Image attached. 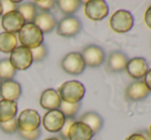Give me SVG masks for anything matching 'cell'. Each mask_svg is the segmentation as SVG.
<instances>
[{"label":"cell","mask_w":151,"mask_h":140,"mask_svg":"<svg viewBox=\"0 0 151 140\" xmlns=\"http://www.w3.org/2000/svg\"><path fill=\"white\" fill-rule=\"evenodd\" d=\"M129 61L127 56L120 51H114L109 55L107 60V69L111 72H121L125 70Z\"/></svg>","instance_id":"ac0fdd59"},{"label":"cell","mask_w":151,"mask_h":140,"mask_svg":"<svg viewBox=\"0 0 151 140\" xmlns=\"http://www.w3.org/2000/svg\"><path fill=\"white\" fill-rule=\"evenodd\" d=\"M0 129H1V131H3L4 133H7V134H14V133L18 132V130H19L18 118H14V120H12V121L1 123V124H0Z\"/></svg>","instance_id":"4316f807"},{"label":"cell","mask_w":151,"mask_h":140,"mask_svg":"<svg viewBox=\"0 0 151 140\" xmlns=\"http://www.w3.org/2000/svg\"><path fill=\"white\" fill-rule=\"evenodd\" d=\"M150 91L143 80H135L125 89V97L131 101H141L147 98Z\"/></svg>","instance_id":"4fadbf2b"},{"label":"cell","mask_w":151,"mask_h":140,"mask_svg":"<svg viewBox=\"0 0 151 140\" xmlns=\"http://www.w3.org/2000/svg\"><path fill=\"white\" fill-rule=\"evenodd\" d=\"M58 9L66 17L75 14L81 6V1L79 0H59L56 1Z\"/></svg>","instance_id":"7402d4cb"},{"label":"cell","mask_w":151,"mask_h":140,"mask_svg":"<svg viewBox=\"0 0 151 140\" xmlns=\"http://www.w3.org/2000/svg\"><path fill=\"white\" fill-rule=\"evenodd\" d=\"M79 122L86 124L93 131V134L98 133L104 125V120L99 113L95 111H88L83 113L79 118Z\"/></svg>","instance_id":"d6986e66"},{"label":"cell","mask_w":151,"mask_h":140,"mask_svg":"<svg viewBox=\"0 0 151 140\" xmlns=\"http://www.w3.org/2000/svg\"><path fill=\"white\" fill-rule=\"evenodd\" d=\"M57 20L55 16L50 12H40L37 14L33 24L42 33H50L55 30L57 26Z\"/></svg>","instance_id":"e0dca14e"},{"label":"cell","mask_w":151,"mask_h":140,"mask_svg":"<svg viewBox=\"0 0 151 140\" xmlns=\"http://www.w3.org/2000/svg\"><path fill=\"white\" fill-rule=\"evenodd\" d=\"M93 131L86 124L79 122H74L68 131V140H91L93 137Z\"/></svg>","instance_id":"9a60e30c"},{"label":"cell","mask_w":151,"mask_h":140,"mask_svg":"<svg viewBox=\"0 0 151 140\" xmlns=\"http://www.w3.org/2000/svg\"><path fill=\"white\" fill-rule=\"evenodd\" d=\"M26 24L24 18L18 10H10V12H4L1 18V27L4 32L8 33H19L22 27Z\"/></svg>","instance_id":"9c48e42d"},{"label":"cell","mask_w":151,"mask_h":140,"mask_svg":"<svg viewBox=\"0 0 151 140\" xmlns=\"http://www.w3.org/2000/svg\"><path fill=\"white\" fill-rule=\"evenodd\" d=\"M144 20H145V24L151 29V5L147 8L144 14Z\"/></svg>","instance_id":"4dcf8cb0"},{"label":"cell","mask_w":151,"mask_h":140,"mask_svg":"<svg viewBox=\"0 0 151 140\" xmlns=\"http://www.w3.org/2000/svg\"><path fill=\"white\" fill-rule=\"evenodd\" d=\"M144 82H145V84L147 86V88L149 89V91L151 92V69H149L147 71V73H146V75L144 76Z\"/></svg>","instance_id":"d6a6232c"},{"label":"cell","mask_w":151,"mask_h":140,"mask_svg":"<svg viewBox=\"0 0 151 140\" xmlns=\"http://www.w3.org/2000/svg\"><path fill=\"white\" fill-rule=\"evenodd\" d=\"M61 98L58 91L55 89H46L40 95L39 104L43 109L46 110H54L59 109L61 105Z\"/></svg>","instance_id":"2e32d148"},{"label":"cell","mask_w":151,"mask_h":140,"mask_svg":"<svg viewBox=\"0 0 151 140\" xmlns=\"http://www.w3.org/2000/svg\"><path fill=\"white\" fill-rule=\"evenodd\" d=\"M18 113V104L14 101H0V124L12 121Z\"/></svg>","instance_id":"ffe728a7"},{"label":"cell","mask_w":151,"mask_h":140,"mask_svg":"<svg viewBox=\"0 0 151 140\" xmlns=\"http://www.w3.org/2000/svg\"><path fill=\"white\" fill-rule=\"evenodd\" d=\"M75 122V120L74 118H66L65 123H64V126L63 128L61 129V131L59 133H60V138L62 139H67V136H68V131H69L70 127L72 126V124Z\"/></svg>","instance_id":"f546056e"},{"label":"cell","mask_w":151,"mask_h":140,"mask_svg":"<svg viewBox=\"0 0 151 140\" xmlns=\"http://www.w3.org/2000/svg\"><path fill=\"white\" fill-rule=\"evenodd\" d=\"M41 124V118L35 109H24L20 112L18 118V125L19 130L25 131V132H30L39 128Z\"/></svg>","instance_id":"52a82bcc"},{"label":"cell","mask_w":151,"mask_h":140,"mask_svg":"<svg viewBox=\"0 0 151 140\" xmlns=\"http://www.w3.org/2000/svg\"><path fill=\"white\" fill-rule=\"evenodd\" d=\"M16 73L17 70L12 65L9 59H3L0 61V79L2 82L12 79Z\"/></svg>","instance_id":"cb8c5ba5"},{"label":"cell","mask_w":151,"mask_h":140,"mask_svg":"<svg viewBox=\"0 0 151 140\" xmlns=\"http://www.w3.org/2000/svg\"><path fill=\"white\" fill-rule=\"evenodd\" d=\"M1 14H3V7H2L1 1H0V17H1Z\"/></svg>","instance_id":"d590c367"},{"label":"cell","mask_w":151,"mask_h":140,"mask_svg":"<svg viewBox=\"0 0 151 140\" xmlns=\"http://www.w3.org/2000/svg\"><path fill=\"white\" fill-rule=\"evenodd\" d=\"M133 26L134 17L129 10L118 9L110 18V27L116 33H127Z\"/></svg>","instance_id":"277c9868"},{"label":"cell","mask_w":151,"mask_h":140,"mask_svg":"<svg viewBox=\"0 0 151 140\" xmlns=\"http://www.w3.org/2000/svg\"><path fill=\"white\" fill-rule=\"evenodd\" d=\"M80 54L86 63V66L91 68L101 66L105 61V51L96 44L86 45Z\"/></svg>","instance_id":"ba28073f"},{"label":"cell","mask_w":151,"mask_h":140,"mask_svg":"<svg viewBox=\"0 0 151 140\" xmlns=\"http://www.w3.org/2000/svg\"><path fill=\"white\" fill-rule=\"evenodd\" d=\"M48 53V48L47 46L44 43H42L41 45H39L38 48L31 50V54H32V59H33V62L38 63L43 61L46 58Z\"/></svg>","instance_id":"484cf974"},{"label":"cell","mask_w":151,"mask_h":140,"mask_svg":"<svg viewBox=\"0 0 151 140\" xmlns=\"http://www.w3.org/2000/svg\"><path fill=\"white\" fill-rule=\"evenodd\" d=\"M19 40L23 46L34 50L43 43V33L33 23H26L19 31Z\"/></svg>","instance_id":"7a4b0ae2"},{"label":"cell","mask_w":151,"mask_h":140,"mask_svg":"<svg viewBox=\"0 0 151 140\" xmlns=\"http://www.w3.org/2000/svg\"><path fill=\"white\" fill-rule=\"evenodd\" d=\"M80 109V103H67L61 102L59 110L65 115L66 118H74V116L77 114Z\"/></svg>","instance_id":"d4e9b609"},{"label":"cell","mask_w":151,"mask_h":140,"mask_svg":"<svg viewBox=\"0 0 151 140\" xmlns=\"http://www.w3.org/2000/svg\"><path fill=\"white\" fill-rule=\"evenodd\" d=\"M58 93L63 102L80 103L86 94V88L78 80H69L61 84Z\"/></svg>","instance_id":"6da1fadb"},{"label":"cell","mask_w":151,"mask_h":140,"mask_svg":"<svg viewBox=\"0 0 151 140\" xmlns=\"http://www.w3.org/2000/svg\"><path fill=\"white\" fill-rule=\"evenodd\" d=\"M45 140H62L60 137H57V136H54V137H50V138H46Z\"/></svg>","instance_id":"e575fe53"},{"label":"cell","mask_w":151,"mask_h":140,"mask_svg":"<svg viewBox=\"0 0 151 140\" xmlns=\"http://www.w3.org/2000/svg\"><path fill=\"white\" fill-rule=\"evenodd\" d=\"M125 140H147V139H146V137L144 136L143 134L138 132V133H134V134L129 135Z\"/></svg>","instance_id":"1f68e13d"},{"label":"cell","mask_w":151,"mask_h":140,"mask_svg":"<svg viewBox=\"0 0 151 140\" xmlns=\"http://www.w3.org/2000/svg\"><path fill=\"white\" fill-rule=\"evenodd\" d=\"M9 61L16 70L28 69L33 63L31 50L23 45H17V48L10 53Z\"/></svg>","instance_id":"8992f818"},{"label":"cell","mask_w":151,"mask_h":140,"mask_svg":"<svg viewBox=\"0 0 151 140\" xmlns=\"http://www.w3.org/2000/svg\"><path fill=\"white\" fill-rule=\"evenodd\" d=\"M18 38L16 34L8 32L0 33V52L4 54H9L17 48Z\"/></svg>","instance_id":"44dd1931"},{"label":"cell","mask_w":151,"mask_h":140,"mask_svg":"<svg viewBox=\"0 0 151 140\" xmlns=\"http://www.w3.org/2000/svg\"><path fill=\"white\" fill-rule=\"evenodd\" d=\"M33 3L36 8L40 9L41 12H50L56 5V1H52V0H36Z\"/></svg>","instance_id":"83f0119b"},{"label":"cell","mask_w":151,"mask_h":140,"mask_svg":"<svg viewBox=\"0 0 151 140\" xmlns=\"http://www.w3.org/2000/svg\"><path fill=\"white\" fill-rule=\"evenodd\" d=\"M18 133L21 138L24 140H37L41 136V130L39 128L34 131H30V132H25V131L22 130H18Z\"/></svg>","instance_id":"f1b7e54d"},{"label":"cell","mask_w":151,"mask_h":140,"mask_svg":"<svg viewBox=\"0 0 151 140\" xmlns=\"http://www.w3.org/2000/svg\"><path fill=\"white\" fill-rule=\"evenodd\" d=\"M22 94V87L14 79L2 82L0 86V96L2 100L14 101L16 102Z\"/></svg>","instance_id":"5bb4252c"},{"label":"cell","mask_w":151,"mask_h":140,"mask_svg":"<svg viewBox=\"0 0 151 140\" xmlns=\"http://www.w3.org/2000/svg\"><path fill=\"white\" fill-rule=\"evenodd\" d=\"M84 14L90 20L102 21L109 14V7L104 0H90L84 5Z\"/></svg>","instance_id":"30bf717a"},{"label":"cell","mask_w":151,"mask_h":140,"mask_svg":"<svg viewBox=\"0 0 151 140\" xmlns=\"http://www.w3.org/2000/svg\"><path fill=\"white\" fill-rule=\"evenodd\" d=\"M141 134H143L144 136L146 137V139L147 140H151V136H150V134H149V132H147V131H141Z\"/></svg>","instance_id":"836d02e7"},{"label":"cell","mask_w":151,"mask_h":140,"mask_svg":"<svg viewBox=\"0 0 151 140\" xmlns=\"http://www.w3.org/2000/svg\"><path fill=\"white\" fill-rule=\"evenodd\" d=\"M81 21L77 17L68 16L57 23L56 32L59 36H62V37L71 38L77 35L81 31Z\"/></svg>","instance_id":"3957f363"},{"label":"cell","mask_w":151,"mask_h":140,"mask_svg":"<svg viewBox=\"0 0 151 140\" xmlns=\"http://www.w3.org/2000/svg\"><path fill=\"white\" fill-rule=\"evenodd\" d=\"M17 10L22 14L25 23H33L37 16V8L31 2H23L17 6Z\"/></svg>","instance_id":"603a6c76"},{"label":"cell","mask_w":151,"mask_h":140,"mask_svg":"<svg viewBox=\"0 0 151 140\" xmlns=\"http://www.w3.org/2000/svg\"><path fill=\"white\" fill-rule=\"evenodd\" d=\"M66 118L59 109L47 110L42 118V126L47 132L58 133L63 128Z\"/></svg>","instance_id":"8fae6325"},{"label":"cell","mask_w":151,"mask_h":140,"mask_svg":"<svg viewBox=\"0 0 151 140\" xmlns=\"http://www.w3.org/2000/svg\"><path fill=\"white\" fill-rule=\"evenodd\" d=\"M148 70H149V67H148L147 61L141 57H136V58L129 60L125 66L127 73L136 80L144 78Z\"/></svg>","instance_id":"7c38bea8"},{"label":"cell","mask_w":151,"mask_h":140,"mask_svg":"<svg viewBox=\"0 0 151 140\" xmlns=\"http://www.w3.org/2000/svg\"><path fill=\"white\" fill-rule=\"evenodd\" d=\"M61 67L66 73L70 75H79L86 69V63L78 52L67 54L61 61Z\"/></svg>","instance_id":"5b68a950"},{"label":"cell","mask_w":151,"mask_h":140,"mask_svg":"<svg viewBox=\"0 0 151 140\" xmlns=\"http://www.w3.org/2000/svg\"><path fill=\"white\" fill-rule=\"evenodd\" d=\"M149 134H150V136H151V125H150V128H149Z\"/></svg>","instance_id":"8d00e7d4"}]
</instances>
